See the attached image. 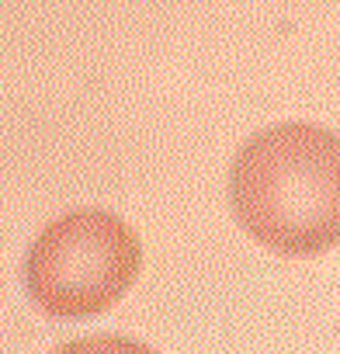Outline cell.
Segmentation results:
<instances>
[{
    "label": "cell",
    "instance_id": "obj_3",
    "mask_svg": "<svg viewBox=\"0 0 340 354\" xmlns=\"http://www.w3.org/2000/svg\"><path fill=\"white\" fill-rule=\"evenodd\" d=\"M53 354H156L153 347L132 340V337H118V333H91V337H77L59 344Z\"/></svg>",
    "mask_w": 340,
    "mask_h": 354
},
{
    "label": "cell",
    "instance_id": "obj_1",
    "mask_svg": "<svg viewBox=\"0 0 340 354\" xmlns=\"http://www.w3.org/2000/svg\"><path fill=\"white\" fill-rule=\"evenodd\" d=\"M229 209L247 236L281 257L340 243V136L281 122L250 136L229 167Z\"/></svg>",
    "mask_w": 340,
    "mask_h": 354
},
{
    "label": "cell",
    "instance_id": "obj_2",
    "mask_svg": "<svg viewBox=\"0 0 340 354\" xmlns=\"http://www.w3.org/2000/svg\"><path fill=\"white\" fill-rule=\"evenodd\" d=\"M142 271V240L104 209L49 223L25 257V292L53 319H91L115 309Z\"/></svg>",
    "mask_w": 340,
    "mask_h": 354
}]
</instances>
